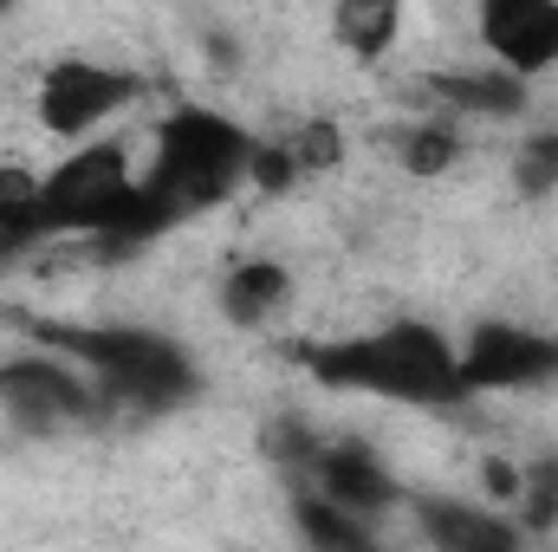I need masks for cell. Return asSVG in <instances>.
I'll return each mask as SVG.
<instances>
[{"mask_svg": "<svg viewBox=\"0 0 558 552\" xmlns=\"http://www.w3.org/2000/svg\"><path fill=\"white\" fill-rule=\"evenodd\" d=\"M137 208V163L118 137L72 143L52 169H39V248L46 241H85L98 261L124 235Z\"/></svg>", "mask_w": 558, "mask_h": 552, "instance_id": "277c9868", "label": "cell"}, {"mask_svg": "<svg viewBox=\"0 0 558 552\" xmlns=\"http://www.w3.org/2000/svg\"><path fill=\"white\" fill-rule=\"evenodd\" d=\"M286 514H292L299 540L318 552H364L377 540V520H364V514H351V507H338V501H325L299 481H286Z\"/></svg>", "mask_w": 558, "mask_h": 552, "instance_id": "5bb4252c", "label": "cell"}, {"mask_svg": "<svg viewBox=\"0 0 558 552\" xmlns=\"http://www.w3.org/2000/svg\"><path fill=\"white\" fill-rule=\"evenodd\" d=\"M0 7H13V0H0Z\"/></svg>", "mask_w": 558, "mask_h": 552, "instance_id": "d6986e66", "label": "cell"}, {"mask_svg": "<svg viewBox=\"0 0 558 552\" xmlns=\"http://www.w3.org/2000/svg\"><path fill=\"white\" fill-rule=\"evenodd\" d=\"M299 364H305L312 384L351 391V397H384V404H416V410L468 404L461 345L441 325H428V319H384L371 332H351V338H331V345H305Z\"/></svg>", "mask_w": 558, "mask_h": 552, "instance_id": "7a4b0ae2", "label": "cell"}, {"mask_svg": "<svg viewBox=\"0 0 558 552\" xmlns=\"http://www.w3.org/2000/svg\"><path fill=\"white\" fill-rule=\"evenodd\" d=\"M513 189H526V195H553L558 189V131H539V137L520 143V156H513Z\"/></svg>", "mask_w": 558, "mask_h": 552, "instance_id": "ac0fdd59", "label": "cell"}, {"mask_svg": "<svg viewBox=\"0 0 558 552\" xmlns=\"http://www.w3.org/2000/svg\"><path fill=\"white\" fill-rule=\"evenodd\" d=\"M403 20H410V0H331V39L357 65H377L403 39Z\"/></svg>", "mask_w": 558, "mask_h": 552, "instance_id": "4fadbf2b", "label": "cell"}, {"mask_svg": "<svg viewBox=\"0 0 558 552\" xmlns=\"http://www.w3.org/2000/svg\"><path fill=\"white\" fill-rule=\"evenodd\" d=\"M416 507V527L435 552H513L526 540V527L500 507H481V501H410Z\"/></svg>", "mask_w": 558, "mask_h": 552, "instance_id": "30bf717a", "label": "cell"}, {"mask_svg": "<svg viewBox=\"0 0 558 552\" xmlns=\"http://www.w3.org/2000/svg\"><path fill=\"white\" fill-rule=\"evenodd\" d=\"M461 149H468V137H461L454 118H416V124L397 131V163H403V176H416V182L448 176V169L461 163Z\"/></svg>", "mask_w": 558, "mask_h": 552, "instance_id": "2e32d148", "label": "cell"}, {"mask_svg": "<svg viewBox=\"0 0 558 552\" xmlns=\"http://www.w3.org/2000/svg\"><path fill=\"white\" fill-rule=\"evenodd\" d=\"M428 98L461 111V118H520L526 111V79L500 72V65H481V72H435L428 79Z\"/></svg>", "mask_w": 558, "mask_h": 552, "instance_id": "7c38bea8", "label": "cell"}, {"mask_svg": "<svg viewBox=\"0 0 558 552\" xmlns=\"http://www.w3.org/2000/svg\"><path fill=\"white\" fill-rule=\"evenodd\" d=\"M33 338L78 358L98 377V391L111 397V410L169 416L202 397V364L169 332H149V325H33Z\"/></svg>", "mask_w": 558, "mask_h": 552, "instance_id": "3957f363", "label": "cell"}, {"mask_svg": "<svg viewBox=\"0 0 558 552\" xmlns=\"http://www.w3.org/2000/svg\"><path fill=\"white\" fill-rule=\"evenodd\" d=\"M507 514L526 527V540L553 533L558 527V455H533V461L520 468V488H513V507H507Z\"/></svg>", "mask_w": 558, "mask_h": 552, "instance_id": "e0dca14e", "label": "cell"}, {"mask_svg": "<svg viewBox=\"0 0 558 552\" xmlns=\"http://www.w3.org/2000/svg\"><path fill=\"white\" fill-rule=\"evenodd\" d=\"M137 92H143V79L131 65H105V59H92V52H65V59H52V65L39 72V85H33V118H39L46 137L85 143V137H98L118 111H131Z\"/></svg>", "mask_w": 558, "mask_h": 552, "instance_id": "8992f818", "label": "cell"}, {"mask_svg": "<svg viewBox=\"0 0 558 552\" xmlns=\"http://www.w3.org/2000/svg\"><path fill=\"white\" fill-rule=\"evenodd\" d=\"M254 131L215 105H175L162 124H156V149L137 169V208L124 221V235L111 241L105 261H124V254H143L156 248L162 235L202 221L208 208H221L247 169H254Z\"/></svg>", "mask_w": 558, "mask_h": 552, "instance_id": "6da1fadb", "label": "cell"}, {"mask_svg": "<svg viewBox=\"0 0 558 552\" xmlns=\"http://www.w3.org/2000/svg\"><path fill=\"white\" fill-rule=\"evenodd\" d=\"M0 416L20 435H65V429L105 422L111 397L65 351H13V358H0Z\"/></svg>", "mask_w": 558, "mask_h": 552, "instance_id": "5b68a950", "label": "cell"}, {"mask_svg": "<svg viewBox=\"0 0 558 552\" xmlns=\"http://www.w3.org/2000/svg\"><path fill=\"white\" fill-rule=\"evenodd\" d=\"M461 384H468V397L546 391V384H558V332L520 325V319H481L461 338Z\"/></svg>", "mask_w": 558, "mask_h": 552, "instance_id": "52a82bcc", "label": "cell"}, {"mask_svg": "<svg viewBox=\"0 0 558 552\" xmlns=\"http://www.w3.org/2000/svg\"><path fill=\"white\" fill-rule=\"evenodd\" d=\"M286 299H292V267L274 261V254H247V261H234V267L221 274V312H228V325H241V332L274 325L279 312H286Z\"/></svg>", "mask_w": 558, "mask_h": 552, "instance_id": "8fae6325", "label": "cell"}, {"mask_svg": "<svg viewBox=\"0 0 558 552\" xmlns=\"http://www.w3.org/2000/svg\"><path fill=\"white\" fill-rule=\"evenodd\" d=\"M286 481H299V488H312V494H325V501H338V507H351L364 520H384L390 507L410 501L403 481L390 475V461L357 435H318L312 455L299 468H286Z\"/></svg>", "mask_w": 558, "mask_h": 552, "instance_id": "ba28073f", "label": "cell"}, {"mask_svg": "<svg viewBox=\"0 0 558 552\" xmlns=\"http://www.w3.org/2000/svg\"><path fill=\"white\" fill-rule=\"evenodd\" d=\"M39 248V169L0 163V267Z\"/></svg>", "mask_w": 558, "mask_h": 552, "instance_id": "9a60e30c", "label": "cell"}, {"mask_svg": "<svg viewBox=\"0 0 558 552\" xmlns=\"http://www.w3.org/2000/svg\"><path fill=\"white\" fill-rule=\"evenodd\" d=\"M474 39L487 65L546 79L558 72V0H474Z\"/></svg>", "mask_w": 558, "mask_h": 552, "instance_id": "9c48e42d", "label": "cell"}]
</instances>
